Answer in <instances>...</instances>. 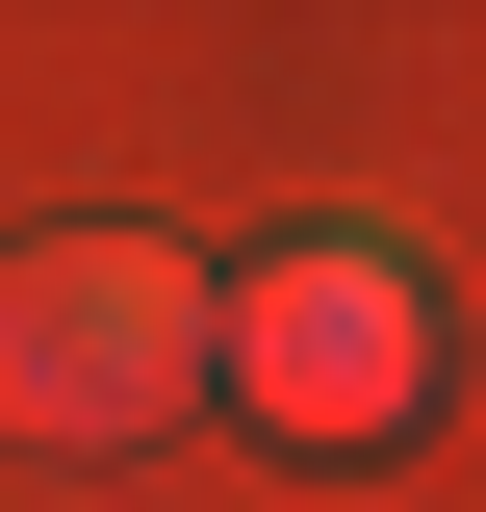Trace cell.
Returning <instances> with one entry per match:
<instances>
[{
	"instance_id": "obj_1",
	"label": "cell",
	"mask_w": 486,
	"mask_h": 512,
	"mask_svg": "<svg viewBox=\"0 0 486 512\" xmlns=\"http://www.w3.org/2000/svg\"><path fill=\"white\" fill-rule=\"evenodd\" d=\"M180 384H205V256H154V231H26L0 256V436L26 461H128Z\"/></svg>"
},
{
	"instance_id": "obj_2",
	"label": "cell",
	"mask_w": 486,
	"mask_h": 512,
	"mask_svg": "<svg viewBox=\"0 0 486 512\" xmlns=\"http://www.w3.org/2000/svg\"><path fill=\"white\" fill-rule=\"evenodd\" d=\"M205 384H256L307 461H359V436H410V384H435V308H410V256L384 231H282L205 308Z\"/></svg>"
}]
</instances>
